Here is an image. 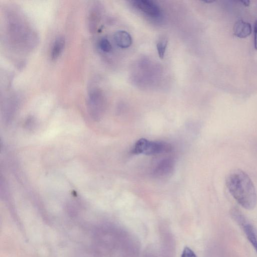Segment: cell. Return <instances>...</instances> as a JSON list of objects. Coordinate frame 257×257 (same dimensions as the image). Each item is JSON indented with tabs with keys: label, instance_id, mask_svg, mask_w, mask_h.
Listing matches in <instances>:
<instances>
[{
	"label": "cell",
	"instance_id": "8",
	"mask_svg": "<svg viewBox=\"0 0 257 257\" xmlns=\"http://www.w3.org/2000/svg\"><path fill=\"white\" fill-rule=\"evenodd\" d=\"M114 40L116 44L120 48H126L132 43L131 36L125 31L119 30L114 35Z\"/></svg>",
	"mask_w": 257,
	"mask_h": 257
},
{
	"label": "cell",
	"instance_id": "4",
	"mask_svg": "<svg viewBox=\"0 0 257 257\" xmlns=\"http://www.w3.org/2000/svg\"><path fill=\"white\" fill-rule=\"evenodd\" d=\"M233 217L241 226L242 229L249 242L257 253V233L253 226L248 223L241 213L236 208L231 211Z\"/></svg>",
	"mask_w": 257,
	"mask_h": 257
},
{
	"label": "cell",
	"instance_id": "10",
	"mask_svg": "<svg viewBox=\"0 0 257 257\" xmlns=\"http://www.w3.org/2000/svg\"><path fill=\"white\" fill-rule=\"evenodd\" d=\"M98 19V9L96 6H93L89 11L88 19V27L91 32H94L97 27Z\"/></svg>",
	"mask_w": 257,
	"mask_h": 257
},
{
	"label": "cell",
	"instance_id": "11",
	"mask_svg": "<svg viewBox=\"0 0 257 257\" xmlns=\"http://www.w3.org/2000/svg\"><path fill=\"white\" fill-rule=\"evenodd\" d=\"M168 41L166 38H162L159 39L157 43V49L158 55L161 59L164 57Z\"/></svg>",
	"mask_w": 257,
	"mask_h": 257
},
{
	"label": "cell",
	"instance_id": "13",
	"mask_svg": "<svg viewBox=\"0 0 257 257\" xmlns=\"http://www.w3.org/2000/svg\"><path fill=\"white\" fill-rule=\"evenodd\" d=\"M181 257H197L194 252L189 247L184 248Z\"/></svg>",
	"mask_w": 257,
	"mask_h": 257
},
{
	"label": "cell",
	"instance_id": "15",
	"mask_svg": "<svg viewBox=\"0 0 257 257\" xmlns=\"http://www.w3.org/2000/svg\"><path fill=\"white\" fill-rule=\"evenodd\" d=\"M245 6H248L249 5L250 2L249 1H240Z\"/></svg>",
	"mask_w": 257,
	"mask_h": 257
},
{
	"label": "cell",
	"instance_id": "3",
	"mask_svg": "<svg viewBox=\"0 0 257 257\" xmlns=\"http://www.w3.org/2000/svg\"><path fill=\"white\" fill-rule=\"evenodd\" d=\"M87 107L90 115L95 119L100 118L104 108L102 93L97 88L91 89L88 95Z\"/></svg>",
	"mask_w": 257,
	"mask_h": 257
},
{
	"label": "cell",
	"instance_id": "14",
	"mask_svg": "<svg viewBox=\"0 0 257 257\" xmlns=\"http://www.w3.org/2000/svg\"><path fill=\"white\" fill-rule=\"evenodd\" d=\"M253 34H254V47L255 50H257V20L254 24L253 27Z\"/></svg>",
	"mask_w": 257,
	"mask_h": 257
},
{
	"label": "cell",
	"instance_id": "7",
	"mask_svg": "<svg viewBox=\"0 0 257 257\" xmlns=\"http://www.w3.org/2000/svg\"><path fill=\"white\" fill-rule=\"evenodd\" d=\"M233 31L235 36L244 38L250 35L252 28L250 23L242 20H239L235 23Z\"/></svg>",
	"mask_w": 257,
	"mask_h": 257
},
{
	"label": "cell",
	"instance_id": "12",
	"mask_svg": "<svg viewBox=\"0 0 257 257\" xmlns=\"http://www.w3.org/2000/svg\"><path fill=\"white\" fill-rule=\"evenodd\" d=\"M99 46L100 49L105 52H109L112 49V46L106 38L101 39L99 42Z\"/></svg>",
	"mask_w": 257,
	"mask_h": 257
},
{
	"label": "cell",
	"instance_id": "1",
	"mask_svg": "<svg viewBox=\"0 0 257 257\" xmlns=\"http://www.w3.org/2000/svg\"><path fill=\"white\" fill-rule=\"evenodd\" d=\"M226 187L232 196L243 208L253 209L257 203V194L252 181L244 171L236 169L226 178Z\"/></svg>",
	"mask_w": 257,
	"mask_h": 257
},
{
	"label": "cell",
	"instance_id": "6",
	"mask_svg": "<svg viewBox=\"0 0 257 257\" xmlns=\"http://www.w3.org/2000/svg\"><path fill=\"white\" fill-rule=\"evenodd\" d=\"M133 5L135 8L149 16L157 17L160 15V9L159 6L152 1H133Z\"/></svg>",
	"mask_w": 257,
	"mask_h": 257
},
{
	"label": "cell",
	"instance_id": "2",
	"mask_svg": "<svg viewBox=\"0 0 257 257\" xmlns=\"http://www.w3.org/2000/svg\"><path fill=\"white\" fill-rule=\"evenodd\" d=\"M171 145L163 141H152L145 138L138 140L132 150L136 155H155L168 153L171 151Z\"/></svg>",
	"mask_w": 257,
	"mask_h": 257
},
{
	"label": "cell",
	"instance_id": "9",
	"mask_svg": "<svg viewBox=\"0 0 257 257\" xmlns=\"http://www.w3.org/2000/svg\"><path fill=\"white\" fill-rule=\"evenodd\" d=\"M65 45V39L62 36H58L55 40L51 51V57L57 59L62 53Z\"/></svg>",
	"mask_w": 257,
	"mask_h": 257
},
{
	"label": "cell",
	"instance_id": "5",
	"mask_svg": "<svg viewBox=\"0 0 257 257\" xmlns=\"http://www.w3.org/2000/svg\"><path fill=\"white\" fill-rule=\"evenodd\" d=\"M175 168V161L171 158H166L160 161L153 171V176L162 179L172 174Z\"/></svg>",
	"mask_w": 257,
	"mask_h": 257
}]
</instances>
